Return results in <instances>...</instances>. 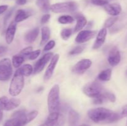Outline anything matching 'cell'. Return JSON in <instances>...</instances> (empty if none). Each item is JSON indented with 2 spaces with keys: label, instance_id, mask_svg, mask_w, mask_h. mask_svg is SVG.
Wrapping results in <instances>:
<instances>
[{
  "label": "cell",
  "instance_id": "6da1fadb",
  "mask_svg": "<svg viewBox=\"0 0 127 126\" xmlns=\"http://www.w3.org/2000/svg\"><path fill=\"white\" fill-rule=\"evenodd\" d=\"M88 117L97 124H110L117 122L122 118L120 114L104 107L92 109L88 112Z\"/></svg>",
  "mask_w": 127,
  "mask_h": 126
},
{
  "label": "cell",
  "instance_id": "7a4b0ae2",
  "mask_svg": "<svg viewBox=\"0 0 127 126\" xmlns=\"http://www.w3.org/2000/svg\"><path fill=\"white\" fill-rule=\"evenodd\" d=\"M37 115V111H32L27 113L24 109L18 110L12 114L11 118L5 122L3 126H24L34 119Z\"/></svg>",
  "mask_w": 127,
  "mask_h": 126
},
{
  "label": "cell",
  "instance_id": "3957f363",
  "mask_svg": "<svg viewBox=\"0 0 127 126\" xmlns=\"http://www.w3.org/2000/svg\"><path fill=\"white\" fill-rule=\"evenodd\" d=\"M24 75L18 69L14 73L9 89V93L12 96H17L22 91L24 85Z\"/></svg>",
  "mask_w": 127,
  "mask_h": 126
},
{
  "label": "cell",
  "instance_id": "277c9868",
  "mask_svg": "<svg viewBox=\"0 0 127 126\" xmlns=\"http://www.w3.org/2000/svg\"><path fill=\"white\" fill-rule=\"evenodd\" d=\"M48 111L50 113L59 112L60 109V86L55 85L51 88L47 98Z\"/></svg>",
  "mask_w": 127,
  "mask_h": 126
},
{
  "label": "cell",
  "instance_id": "5b68a950",
  "mask_svg": "<svg viewBox=\"0 0 127 126\" xmlns=\"http://www.w3.org/2000/svg\"><path fill=\"white\" fill-rule=\"evenodd\" d=\"M78 4L73 1L58 2L51 6L50 9L55 13L73 12L78 9Z\"/></svg>",
  "mask_w": 127,
  "mask_h": 126
},
{
  "label": "cell",
  "instance_id": "8992f818",
  "mask_svg": "<svg viewBox=\"0 0 127 126\" xmlns=\"http://www.w3.org/2000/svg\"><path fill=\"white\" fill-rule=\"evenodd\" d=\"M103 87L100 83L92 82L88 83L83 86V92L88 96L95 98L103 92Z\"/></svg>",
  "mask_w": 127,
  "mask_h": 126
},
{
  "label": "cell",
  "instance_id": "52a82bcc",
  "mask_svg": "<svg viewBox=\"0 0 127 126\" xmlns=\"http://www.w3.org/2000/svg\"><path fill=\"white\" fill-rule=\"evenodd\" d=\"M12 74L11 61L9 58H4L0 61V80L6 81L9 80Z\"/></svg>",
  "mask_w": 127,
  "mask_h": 126
},
{
  "label": "cell",
  "instance_id": "ba28073f",
  "mask_svg": "<svg viewBox=\"0 0 127 126\" xmlns=\"http://www.w3.org/2000/svg\"><path fill=\"white\" fill-rule=\"evenodd\" d=\"M21 103L19 99L8 98L7 96H2L0 98V108L5 111H11L18 107Z\"/></svg>",
  "mask_w": 127,
  "mask_h": 126
},
{
  "label": "cell",
  "instance_id": "9c48e42d",
  "mask_svg": "<svg viewBox=\"0 0 127 126\" xmlns=\"http://www.w3.org/2000/svg\"><path fill=\"white\" fill-rule=\"evenodd\" d=\"M64 117L59 112L50 113L45 124L47 126H63L64 124Z\"/></svg>",
  "mask_w": 127,
  "mask_h": 126
},
{
  "label": "cell",
  "instance_id": "30bf717a",
  "mask_svg": "<svg viewBox=\"0 0 127 126\" xmlns=\"http://www.w3.org/2000/svg\"><path fill=\"white\" fill-rule=\"evenodd\" d=\"M92 61L90 59H83L76 63L73 67L72 71L76 74H83L90 68Z\"/></svg>",
  "mask_w": 127,
  "mask_h": 126
},
{
  "label": "cell",
  "instance_id": "8fae6325",
  "mask_svg": "<svg viewBox=\"0 0 127 126\" xmlns=\"http://www.w3.org/2000/svg\"><path fill=\"white\" fill-rule=\"evenodd\" d=\"M53 54L52 53H48L45 54L41 58H40L36 63L35 64L34 67H33V73L34 74H38L42 72L44 69L45 66L47 64L50 59H52Z\"/></svg>",
  "mask_w": 127,
  "mask_h": 126
},
{
  "label": "cell",
  "instance_id": "7c38bea8",
  "mask_svg": "<svg viewBox=\"0 0 127 126\" xmlns=\"http://www.w3.org/2000/svg\"><path fill=\"white\" fill-rule=\"evenodd\" d=\"M95 33H96L95 31L89 30L81 31L76 37V42L78 43H84L88 42L94 38V36L95 35Z\"/></svg>",
  "mask_w": 127,
  "mask_h": 126
},
{
  "label": "cell",
  "instance_id": "4fadbf2b",
  "mask_svg": "<svg viewBox=\"0 0 127 126\" xmlns=\"http://www.w3.org/2000/svg\"><path fill=\"white\" fill-rule=\"evenodd\" d=\"M121 60V56L117 47H113L110 50L108 56V62L111 66L114 67L119 64Z\"/></svg>",
  "mask_w": 127,
  "mask_h": 126
},
{
  "label": "cell",
  "instance_id": "5bb4252c",
  "mask_svg": "<svg viewBox=\"0 0 127 126\" xmlns=\"http://www.w3.org/2000/svg\"><path fill=\"white\" fill-rule=\"evenodd\" d=\"M60 56L59 54H55L53 57H52L51 61L49 65H48V67L46 69L45 73L44 75V80H48L50 79L53 75V72H54L55 69L57 65V63H58V60H59Z\"/></svg>",
  "mask_w": 127,
  "mask_h": 126
},
{
  "label": "cell",
  "instance_id": "9a60e30c",
  "mask_svg": "<svg viewBox=\"0 0 127 126\" xmlns=\"http://www.w3.org/2000/svg\"><path fill=\"white\" fill-rule=\"evenodd\" d=\"M107 33V31L106 28H102L99 31V33H97V35L96 40H95V42L93 44V49H98L103 45V44L105 42V39H106Z\"/></svg>",
  "mask_w": 127,
  "mask_h": 126
},
{
  "label": "cell",
  "instance_id": "2e32d148",
  "mask_svg": "<svg viewBox=\"0 0 127 126\" xmlns=\"http://www.w3.org/2000/svg\"><path fill=\"white\" fill-rule=\"evenodd\" d=\"M16 27H17V25L15 21L11 22L7 27L6 32V35H5L6 42L7 44H11L13 42L15 33L16 32Z\"/></svg>",
  "mask_w": 127,
  "mask_h": 126
},
{
  "label": "cell",
  "instance_id": "e0dca14e",
  "mask_svg": "<svg viewBox=\"0 0 127 126\" xmlns=\"http://www.w3.org/2000/svg\"><path fill=\"white\" fill-rule=\"evenodd\" d=\"M104 7L105 11L110 16H117L122 12V6L118 3L108 4Z\"/></svg>",
  "mask_w": 127,
  "mask_h": 126
},
{
  "label": "cell",
  "instance_id": "ac0fdd59",
  "mask_svg": "<svg viewBox=\"0 0 127 126\" xmlns=\"http://www.w3.org/2000/svg\"><path fill=\"white\" fill-rule=\"evenodd\" d=\"M76 19V24L74 29V32H78L83 29L87 24V20L86 17L81 14H77L75 15Z\"/></svg>",
  "mask_w": 127,
  "mask_h": 126
},
{
  "label": "cell",
  "instance_id": "d6986e66",
  "mask_svg": "<svg viewBox=\"0 0 127 126\" xmlns=\"http://www.w3.org/2000/svg\"><path fill=\"white\" fill-rule=\"evenodd\" d=\"M32 15V12L29 10L19 9L16 12V16L14 18V21L17 22H21L24 20L27 19L28 17Z\"/></svg>",
  "mask_w": 127,
  "mask_h": 126
},
{
  "label": "cell",
  "instance_id": "ffe728a7",
  "mask_svg": "<svg viewBox=\"0 0 127 126\" xmlns=\"http://www.w3.org/2000/svg\"><path fill=\"white\" fill-rule=\"evenodd\" d=\"M39 33V29L38 28H35L29 31L26 35H25L24 39L26 42L29 43H32L34 42L37 38Z\"/></svg>",
  "mask_w": 127,
  "mask_h": 126
},
{
  "label": "cell",
  "instance_id": "44dd1931",
  "mask_svg": "<svg viewBox=\"0 0 127 126\" xmlns=\"http://www.w3.org/2000/svg\"><path fill=\"white\" fill-rule=\"evenodd\" d=\"M79 119V115L77 111L74 109H71L68 115V122L69 126H76Z\"/></svg>",
  "mask_w": 127,
  "mask_h": 126
},
{
  "label": "cell",
  "instance_id": "7402d4cb",
  "mask_svg": "<svg viewBox=\"0 0 127 126\" xmlns=\"http://www.w3.org/2000/svg\"><path fill=\"white\" fill-rule=\"evenodd\" d=\"M36 5L42 12L45 13H47L51 8L49 0H37Z\"/></svg>",
  "mask_w": 127,
  "mask_h": 126
},
{
  "label": "cell",
  "instance_id": "603a6c76",
  "mask_svg": "<svg viewBox=\"0 0 127 126\" xmlns=\"http://www.w3.org/2000/svg\"><path fill=\"white\" fill-rule=\"evenodd\" d=\"M112 76V69H107L102 71L98 75V79L100 81L107 82L110 80Z\"/></svg>",
  "mask_w": 127,
  "mask_h": 126
},
{
  "label": "cell",
  "instance_id": "cb8c5ba5",
  "mask_svg": "<svg viewBox=\"0 0 127 126\" xmlns=\"http://www.w3.org/2000/svg\"><path fill=\"white\" fill-rule=\"evenodd\" d=\"M42 39H41V45H43L47 43L50 37V30L47 27H44L42 28Z\"/></svg>",
  "mask_w": 127,
  "mask_h": 126
},
{
  "label": "cell",
  "instance_id": "d4e9b609",
  "mask_svg": "<svg viewBox=\"0 0 127 126\" xmlns=\"http://www.w3.org/2000/svg\"><path fill=\"white\" fill-rule=\"evenodd\" d=\"M24 61L25 58H24L22 56H21V54H16V55L12 57V65H13V66L15 68H18L22 65V63H24Z\"/></svg>",
  "mask_w": 127,
  "mask_h": 126
},
{
  "label": "cell",
  "instance_id": "484cf974",
  "mask_svg": "<svg viewBox=\"0 0 127 126\" xmlns=\"http://www.w3.org/2000/svg\"><path fill=\"white\" fill-rule=\"evenodd\" d=\"M19 69L22 74L26 77L30 76L33 72V68L30 64H24Z\"/></svg>",
  "mask_w": 127,
  "mask_h": 126
},
{
  "label": "cell",
  "instance_id": "4316f807",
  "mask_svg": "<svg viewBox=\"0 0 127 126\" xmlns=\"http://www.w3.org/2000/svg\"><path fill=\"white\" fill-rule=\"evenodd\" d=\"M74 19L72 16L69 15H64L58 18V21L59 23L62 24H67V23H71L74 22Z\"/></svg>",
  "mask_w": 127,
  "mask_h": 126
},
{
  "label": "cell",
  "instance_id": "83f0119b",
  "mask_svg": "<svg viewBox=\"0 0 127 126\" xmlns=\"http://www.w3.org/2000/svg\"><path fill=\"white\" fill-rule=\"evenodd\" d=\"M72 33H73V30L71 28H66L62 30L60 34L62 39L64 40H67L68 39H69Z\"/></svg>",
  "mask_w": 127,
  "mask_h": 126
},
{
  "label": "cell",
  "instance_id": "f1b7e54d",
  "mask_svg": "<svg viewBox=\"0 0 127 126\" xmlns=\"http://www.w3.org/2000/svg\"><path fill=\"white\" fill-rule=\"evenodd\" d=\"M105 101H107V100L106 98H105V96H104V91H103L101 94L98 95L96 97L94 98L93 103L95 104V105H100V104H102L103 103L105 102Z\"/></svg>",
  "mask_w": 127,
  "mask_h": 126
},
{
  "label": "cell",
  "instance_id": "f546056e",
  "mask_svg": "<svg viewBox=\"0 0 127 126\" xmlns=\"http://www.w3.org/2000/svg\"><path fill=\"white\" fill-rule=\"evenodd\" d=\"M117 20L118 17H115V16H113V17L107 19L105 21V23H104V28H107L111 27L112 26L114 25V24L117 22Z\"/></svg>",
  "mask_w": 127,
  "mask_h": 126
},
{
  "label": "cell",
  "instance_id": "4dcf8cb0",
  "mask_svg": "<svg viewBox=\"0 0 127 126\" xmlns=\"http://www.w3.org/2000/svg\"><path fill=\"white\" fill-rule=\"evenodd\" d=\"M84 46L82 45L77 46L75 48H73V49L70 51V52L69 53V55L70 56H74V55H77V54H79L80 53H81L82 52L84 51Z\"/></svg>",
  "mask_w": 127,
  "mask_h": 126
},
{
  "label": "cell",
  "instance_id": "1f68e13d",
  "mask_svg": "<svg viewBox=\"0 0 127 126\" xmlns=\"http://www.w3.org/2000/svg\"><path fill=\"white\" fill-rule=\"evenodd\" d=\"M104 95L107 100H109L110 102L114 103L116 101V96L114 93L107 91H104Z\"/></svg>",
  "mask_w": 127,
  "mask_h": 126
},
{
  "label": "cell",
  "instance_id": "d6a6232c",
  "mask_svg": "<svg viewBox=\"0 0 127 126\" xmlns=\"http://www.w3.org/2000/svg\"><path fill=\"white\" fill-rule=\"evenodd\" d=\"M110 0H91L92 4L96 6H104L108 4Z\"/></svg>",
  "mask_w": 127,
  "mask_h": 126
},
{
  "label": "cell",
  "instance_id": "836d02e7",
  "mask_svg": "<svg viewBox=\"0 0 127 126\" xmlns=\"http://www.w3.org/2000/svg\"><path fill=\"white\" fill-rule=\"evenodd\" d=\"M32 51V47L29 46L22 49V50L19 53V54H21V56H22L24 58H27V56H29V54Z\"/></svg>",
  "mask_w": 127,
  "mask_h": 126
},
{
  "label": "cell",
  "instance_id": "e575fe53",
  "mask_svg": "<svg viewBox=\"0 0 127 126\" xmlns=\"http://www.w3.org/2000/svg\"><path fill=\"white\" fill-rule=\"evenodd\" d=\"M40 54V49H37V50L34 51H32L29 56H27V58H28L29 60H34L36 58L38 57V56Z\"/></svg>",
  "mask_w": 127,
  "mask_h": 126
},
{
  "label": "cell",
  "instance_id": "d590c367",
  "mask_svg": "<svg viewBox=\"0 0 127 126\" xmlns=\"http://www.w3.org/2000/svg\"><path fill=\"white\" fill-rule=\"evenodd\" d=\"M55 42L54 40H50L45 46L43 51H48L50 50L52 48H53V47H55Z\"/></svg>",
  "mask_w": 127,
  "mask_h": 126
},
{
  "label": "cell",
  "instance_id": "8d00e7d4",
  "mask_svg": "<svg viewBox=\"0 0 127 126\" xmlns=\"http://www.w3.org/2000/svg\"><path fill=\"white\" fill-rule=\"evenodd\" d=\"M50 18V15L49 14H45L43 15V16H42V18H41V23H42V24L47 23V22L49 21Z\"/></svg>",
  "mask_w": 127,
  "mask_h": 126
},
{
  "label": "cell",
  "instance_id": "74e56055",
  "mask_svg": "<svg viewBox=\"0 0 127 126\" xmlns=\"http://www.w3.org/2000/svg\"><path fill=\"white\" fill-rule=\"evenodd\" d=\"M12 12H13V9L11 10H10V11H9L7 14H6V15L5 16V17H4V24L6 25V22H7V21H8V19H9V17H11V16L12 15Z\"/></svg>",
  "mask_w": 127,
  "mask_h": 126
},
{
  "label": "cell",
  "instance_id": "f35d334b",
  "mask_svg": "<svg viewBox=\"0 0 127 126\" xmlns=\"http://www.w3.org/2000/svg\"><path fill=\"white\" fill-rule=\"evenodd\" d=\"M120 116L122 117H127V105L124 106L122 109L121 112H120Z\"/></svg>",
  "mask_w": 127,
  "mask_h": 126
},
{
  "label": "cell",
  "instance_id": "ab89813d",
  "mask_svg": "<svg viewBox=\"0 0 127 126\" xmlns=\"http://www.w3.org/2000/svg\"><path fill=\"white\" fill-rule=\"evenodd\" d=\"M7 51V48L2 46H0V57L3 56Z\"/></svg>",
  "mask_w": 127,
  "mask_h": 126
},
{
  "label": "cell",
  "instance_id": "60d3db41",
  "mask_svg": "<svg viewBox=\"0 0 127 126\" xmlns=\"http://www.w3.org/2000/svg\"><path fill=\"white\" fill-rule=\"evenodd\" d=\"M8 8V6L7 5H2V6H0V14L4 13L6 10Z\"/></svg>",
  "mask_w": 127,
  "mask_h": 126
},
{
  "label": "cell",
  "instance_id": "b9f144b4",
  "mask_svg": "<svg viewBox=\"0 0 127 126\" xmlns=\"http://www.w3.org/2000/svg\"><path fill=\"white\" fill-rule=\"evenodd\" d=\"M27 2V0H16V3L18 5H24Z\"/></svg>",
  "mask_w": 127,
  "mask_h": 126
},
{
  "label": "cell",
  "instance_id": "7bdbcfd3",
  "mask_svg": "<svg viewBox=\"0 0 127 126\" xmlns=\"http://www.w3.org/2000/svg\"><path fill=\"white\" fill-rule=\"evenodd\" d=\"M2 117H3V112H2V110L0 108V122L2 121Z\"/></svg>",
  "mask_w": 127,
  "mask_h": 126
},
{
  "label": "cell",
  "instance_id": "ee69618b",
  "mask_svg": "<svg viewBox=\"0 0 127 126\" xmlns=\"http://www.w3.org/2000/svg\"><path fill=\"white\" fill-rule=\"evenodd\" d=\"M88 126V125H86V124H84V125H81V126Z\"/></svg>",
  "mask_w": 127,
  "mask_h": 126
},
{
  "label": "cell",
  "instance_id": "f6af8a7d",
  "mask_svg": "<svg viewBox=\"0 0 127 126\" xmlns=\"http://www.w3.org/2000/svg\"><path fill=\"white\" fill-rule=\"evenodd\" d=\"M46 126V125L44 124H42V125H40V126Z\"/></svg>",
  "mask_w": 127,
  "mask_h": 126
},
{
  "label": "cell",
  "instance_id": "bcb514c9",
  "mask_svg": "<svg viewBox=\"0 0 127 126\" xmlns=\"http://www.w3.org/2000/svg\"><path fill=\"white\" fill-rule=\"evenodd\" d=\"M126 126H127V123H126Z\"/></svg>",
  "mask_w": 127,
  "mask_h": 126
},
{
  "label": "cell",
  "instance_id": "7dc6e473",
  "mask_svg": "<svg viewBox=\"0 0 127 126\" xmlns=\"http://www.w3.org/2000/svg\"></svg>",
  "mask_w": 127,
  "mask_h": 126
}]
</instances>
